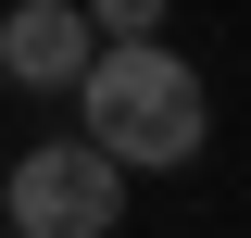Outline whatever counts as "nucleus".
Instances as JSON below:
<instances>
[{
  "instance_id": "obj_2",
  "label": "nucleus",
  "mask_w": 251,
  "mask_h": 238,
  "mask_svg": "<svg viewBox=\"0 0 251 238\" xmlns=\"http://www.w3.org/2000/svg\"><path fill=\"white\" fill-rule=\"evenodd\" d=\"M0 213H13V238H113L126 226V163L88 125H75V138H38V150H13Z\"/></svg>"
},
{
  "instance_id": "obj_3",
  "label": "nucleus",
  "mask_w": 251,
  "mask_h": 238,
  "mask_svg": "<svg viewBox=\"0 0 251 238\" xmlns=\"http://www.w3.org/2000/svg\"><path fill=\"white\" fill-rule=\"evenodd\" d=\"M100 63V25H88V0H13L0 13V88H75Z\"/></svg>"
},
{
  "instance_id": "obj_4",
  "label": "nucleus",
  "mask_w": 251,
  "mask_h": 238,
  "mask_svg": "<svg viewBox=\"0 0 251 238\" xmlns=\"http://www.w3.org/2000/svg\"><path fill=\"white\" fill-rule=\"evenodd\" d=\"M163 13H176V0H88L100 38H163Z\"/></svg>"
},
{
  "instance_id": "obj_1",
  "label": "nucleus",
  "mask_w": 251,
  "mask_h": 238,
  "mask_svg": "<svg viewBox=\"0 0 251 238\" xmlns=\"http://www.w3.org/2000/svg\"><path fill=\"white\" fill-rule=\"evenodd\" d=\"M75 125L113 150L126 176H176V163H201V138H214V100H201V75H188L163 38H100V63L75 75Z\"/></svg>"
}]
</instances>
